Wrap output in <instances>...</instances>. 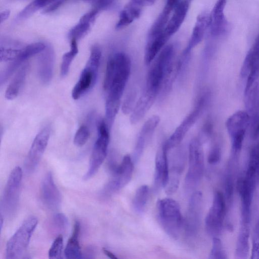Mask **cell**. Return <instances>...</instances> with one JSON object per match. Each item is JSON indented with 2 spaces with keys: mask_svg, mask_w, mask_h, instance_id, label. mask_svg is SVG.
I'll return each mask as SVG.
<instances>
[{
  "mask_svg": "<svg viewBox=\"0 0 259 259\" xmlns=\"http://www.w3.org/2000/svg\"><path fill=\"white\" fill-rule=\"evenodd\" d=\"M203 132L207 136H210L213 132V124L210 120H208L204 124Z\"/></svg>",
  "mask_w": 259,
  "mask_h": 259,
  "instance_id": "43",
  "label": "cell"
},
{
  "mask_svg": "<svg viewBox=\"0 0 259 259\" xmlns=\"http://www.w3.org/2000/svg\"><path fill=\"white\" fill-rule=\"evenodd\" d=\"M97 130L98 138L93 147L89 169L83 177L84 180L90 179L97 172L107 155L109 142L108 125L104 120H100Z\"/></svg>",
  "mask_w": 259,
  "mask_h": 259,
  "instance_id": "7",
  "label": "cell"
},
{
  "mask_svg": "<svg viewBox=\"0 0 259 259\" xmlns=\"http://www.w3.org/2000/svg\"><path fill=\"white\" fill-rule=\"evenodd\" d=\"M159 121L160 118L158 116L153 115L144 123L140 131L136 144L133 160L137 161L139 159Z\"/></svg>",
  "mask_w": 259,
  "mask_h": 259,
  "instance_id": "18",
  "label": "cell"
},
{
  "mask_svg": "<svg viewBox=\"0 0 259 259\" xmlns=\"http://www.w3.org/2000/svg\"><path fill=\"white\" fill-rule=\"evenodd\" d=\"M22 170L19 166L11 171L7 182L1 202V208L6 215L15 212L19 202Z\"/></svg>",
  "mask_w": 259,
  "mask_h": 259,
  "instance_id": "9",
  "label": "cell"
},
{
  "mask_svg": "<svg viewBox=\"0 0 259 259\" xmlns=\"http://www.w3.org/2000/svg\"><path fill=\"white\" fill-rule=\"evenodd\" d=\"M227 0H218L210 15L209 26L212 35L217 36L225 33L228 22L224 14Z\"/></svg>",
  "mask_w": 259,
  "mask_h": 259,
  "instance_id": "19",
  "label": "cell"
},
{
  "mask_svg": "<svg viewBox=\"0 0 259 259\" xmlns=\"http://www.w3.org/2000/svg\"><path fill=\"white\" fill-rule=\"evenodd\" d=\"M251 136L254 139H256L259 137V120L257 126Z\"/></svg>",
  "mask_w": 259,
  "mask_h": 259,
  "instance_id": "47",
  "label": "cell"
},
{
  "mask_svg": "<svg viewBox=\"0 0 259 259\" xmlns=\"http://www.w3.org/2000/svg\"><path fill=\"white\" fill-rule=\"evenodd\" d=\"M101 55L100 48L98 46H94L91 49L89 60L72 91L73 99L80 98L96 83Z\"/></svg>",
  "mask_w": 259,
  "mask_h": 259,
  "instance_id": "4",
  "label": "cell"
},
{
  "mask_svg": "<svg viewBox=\"0 0 259 259\" xmlns=\"http://www.w3.org/2000/svg\"><path fill=\"white\" fill-rule=\"evenodd\" d=\"M169 39L164 32L152 37H148L144 60L146 64H150L160 52Z\"/></svg>",
  "mask_w": 259,
  "mask_h": 259,
  "instance_id": "24",
  "label": "cell"
},
{
  "mask_svg": "<svg viewBox=\"0 0 259 259\" xmlns=\"http://www.w3.org/2000/svg\"><path fill=\"white\" fill-rule=\"evenodd\" d=\"M90 1H93L94 3L99 1H101V0H90ZM112 1H113V0H112Z\"/></svg>",
  "mask_w": 259,
  "mask_h": 259,
  "instance_id": "48",
  "label": "cell"
},
{
  "mask_svg": "<svg viewBox=\"0 0 259 259\" xmlns=\"http://www.w3.org/2000/svg\"><path fill=\"white\" fill-rule=\"evenodd\" d=\"M39 9L33 1L19 13L17 16L16 20L17 21L25 20L33 15Z\"/></svg>",
  "mask_w": 259,
  "mask_h": 259,
  "instance_id": "36",
  "label": "cell"
},
{
  "mask_svg": "<svg viewBox=\"0 0 259 259\" xmlns=\"http://www.w3.org/2000/svg\"><path fill=\"white\" fill-rule=\"evenodd\" d=\"M204 170V154L199 138L192 139L189 146V167L185 178V187L188 190L194 187L201 179Z\"/></svg>",
  "mask_w": 259,
  "mask_h": 259,
  "instance_id": "6",
  "label": "cell"
},
{
  "mask_svg": "<svg viewBox=\"0 0 259 259\" xmlns=\"http://www.w3.org/2000/svg\"><path fill=\"white\" fill-rule=\"evenodd\" d=\"M23 48L20 47L18 45H1L0 60L1 62L12 61L16 59L20 55Z\"/></svg>",
  "mask_w": 259,
  "mask_h": 259,
  "instance_id": "31",
  "label": "cell"
},
{
  "mask_svg": "<svg viewBox=\"0 0 259 259\" xmlns=\"http://www.w3.org/2000/svg\"><path fill=\"white\" fill-rule=\"evenodd\" d=\"M255 65H259V34L243 62L240 70L241 77H246L251 67Z\"/></svg>",
  "mask_w": 259,
  "mask_h": 259,
  "instance_id": "27",
  "label": "cell"
},
{
  "mask_svg": "<svg viewBox=\"0 0 259 259\" xmlns=\"http://www.w3.org/2000/svg\"><path fill=\"white\" fill-rule=\"evenodd\" d=\"M54 223L55 226L60 230H65L68 227V221L63 213H56L53 218Z\"/></svg>",
  "mask_w": 259,
  "mask_h": 259,
  "instance_id": "38",
  "label": "cell"
},
{
  "mask_svg": "<svg viewBox=\"0 0 259 259\" xmlns=\"http://www.w3.org/2000/svg\"><path fill=\"white\" fill-rule=\"evenodd\" d=\"M28 68L29 65L25 64L18 70L6 91L5 97L6 99L13 100L17 97L24 83Z\"/></svg>",
  "mask_w": 259,
  "mask_h": 259,
  "instance_id": "25",
  "label": "cell"
},
{
  "mask_svg": "<svg viewBox=\"0 0 259 259\" xmlns=\"http://www.w3.org/2000/svg\"><path fill=\"white\" fill-rule=\"evenodd\" d=\"M225 210L226 205L223 195L221 192H217L205 219L206 229L210 234H216L221 229Z\"/></svg>",
  "mask_w": 259,
  "mask_h": 259,
  "instance_id": "13",
  "label": "cell"
},
{
  "mask_svg": "<svg viewBox=\"0 0 259 259\" xmlns=\"http://www.w3.org/2000/svg\"><path fill=\"white\" fill-rule=\"evenodd\" d=\"M80 230V223L76 221L74 226L72 234L69 238L65 249V255L67 258L77 259L82 257L78 241Z\"/></svg>",
  "mask_w": 259,
  "mask_h": 259,
  "instance_id": "26",
  "label": "cell"
},
{
  "mask_svg": "<svg viewBox=\"0 0 259 259\" xmlns=\"http://www.w3.org/2000/svg\"><path fill=\"white\" fill-rule=\"evenodd\" d=\"M90 137V131L87 126H80L77 130L74 138V144L78 147L84 145Z\"/></svg>",
  "mask_w": 259,
  "mask_h": 259,
  "instance_id": "35",
  "label": "cell"
},
{
  "mask_svg": "<svg viewBox=\"0 0 259 259\" xmlns=\"http://www.w3.org/2000/svg\"><path fill=\"white\" fill-rule=\"evenodd\" d=\"M220 240L217 238H214L213 241L212 248L210 253V258H221L222 248Z\"/></svg>",
  "mask_w": 259,
  "mask_h": 259,
  "instance_id": "40",
  "label": "cell"
},
{
  "mask_svg": "<svg viewBox=\"0 0 259 259\" xmlns=\"http://www.w3.org/2000/svg\"><path fill=\"white\" fill-rule=\"evenodd\" d=\"M50 135V128L46 127L35 137L24 163L27 172H32L38 165L48 145Z\"/></svg>",
  "mask_w": 259,
  "mask_h": 259,
  "instance_id": "12",
  "label": "cell"
},
{
  "mask_svg": "<svg viewBox=\"0 0 259 259\" xmlns=\"http://www.w3.org/2000/svg\"><path fill=\"white\" fill-rule=\"evenodd\" d=\"M134 170V163L131 157L126 155L121 162L112 169V177L102 191L106 197L110 196L124 187L131 180Z\"/></svg>",
  "mask_w": 259,
  "mask_h": 259,
  "instance_id": "11",
  "label": "cell"
},
{
  "mask_svg": "<svg viewBox=\"0 0 259 259\" xmlns=\"http://www.w3.org/2000/svg\"><path fill=\"white\" fill-rule=\"evenodd\" d=\"M246 111L250 117V131L252 135L259 120V79L244 94Z\"/></svg>",
  "mask_w": 259,
  "mask_h": 259,
  "instance_id": "16",
  "label": "cell"
},
{
  "mask_svg": "<svg viewBox=\"0 0 259 259\" xmlns=\"http://www.w3.org/2000/svg\"><path fill=\"white\" fill-rule=\"evenodd\" d=\"M57 0H34L39 9L48 6Z\"/></svg>",
  "mask_w": 259,
  "mask_h": 259,
  "instance_id": "44",
  "label": "cell"
},
{
  "mask_svg": "<svg viewBox=\"0 0 259 259\" xmlns=\"http://www.w3.org/2000/svg\"><path fill=\"white\" fill-rule=\"evenodd\" d=\"M158 219L165 232L171 238H179L183 224L180 205L171 198L160 199L157 203Z\"/></svg>",
  "mask_w": 259,
  "mask_h": 259,
  "instance_id": "3",
  "label": "cell"
},
{
  "mask_svg": "<svg viewBox=\"0 0 259 259\" xmlns=\"http://www.w3.org/2000/svg\"><path fill=\"white\" fill-rule=\"evenodd\" d=\"M78 52L76 40H71L70 51L65 53L62 57L60 68V74L62 77H65L68 74L71 64Z\"/></svg>",
  "mask_w": 259,
  "mask_h": 259,
  "instance_id": "30",
  "label": "cell"
},
{
  "mask_svg": "<svg viewBox=\"0 0 259 259\" xmlns=\"http://www.w3.org/2000/svg\"><path fill=\"white\" fill-rule=\"evenodd\" d=\"M54 54L51 48H46L40 55L37 65V72L40 81L48 84L52 80L54 64Z\"/></svg>",
  "mask_w": 259,
  "mask_h": 259,
  "instance_id": "20",
  "label": "cell"
},
{
  "mask_svg": "<svg viewBox=\"0 0 259 259\" xmlns=\"http://www.w3.org/2000/svg\"><path fill=\"white\" fill-rule=\"evenodd\" d=\"M131 69V60L124 53H117L109 58L103 83L104 89L108 93L107 100L120 102Z\"/></svg>",
  "mask_w": 259,
  "mask_h": 259,
  "instance_id": "1",
  "label": "cell"
},
{
  "mask_svg": "<svg viewBox=\"0 0 259 259\" xmlns=\"http://www.w3.org/2000/svg\"><path fill=\"white\" fill-rule=\"evenodd\" d=\"M66 0H57L49 5L44 10L45 13L53 12L62 5Z\"/></svg>",
  "mask_w": 259,
  "mask_h": 259,
  "instance_id": "41",
  "label": "cell"
},
{
  "mask_svg": "<svg viewBox=\"0 0 259 259\" xmlns=\"http://www.w3.org/2000/svg\"><path fill=\"white\" fill-rule=\"evenodd\" d=\"M191 0H181L173 11L164 29L165 34L169 38L181 27L187 14Z\"/></svg>",
  "mask_w": 259,
  "mask_h": 259,
  "instance_id": "21",
  "label": "cell"
},
{
  "mask_svg": "<svg viewBox=\"0 0 259 259\" xmlns=\"http://www.w3.org/2000/svg\"><path fill=\"white\" fill-rule=\"evenodd\" d=\"M135 96V94L131 93L128 95V96H127L126 98L124 100L122 106V110L123 112L125 114H128L132 112L133 111L135 107L134 104H135L134 103L136 98Z\"/></svg>",
  "mask_w": 259,
  "mask_h": 259,
  "instance_id": "39",
  "label": "cell"
},
{
  "mask_svg": "<svg viewBox=\"0 0 259 259\" xmlns=\"http://www.w3.org/2000/svg\"><path fill=\"white\" fill-rule=\"evenodd\" d=\"M221 157V148L218 144H214L209 150L208 155V162L213 164L218 163Z\"/></svg>",
  "mask_w": 259,
  "mask_h": 259,
  "instance_id": "37",
  "label": "cell"
},
{
  "mask_svg": "<svg viewBox=\"0 0 259 259\" xmlns=\"http://www.w3.org/2000/svg\"><path fill=\"white\" fill-rule=\"evenodd\" d=\"M41 196L43 202L49 209L56 210L59 207L61 202V194L50 172L47 174L42 181Z\"/></svg>",
  "mask_w": 259,
  "mask_h": 259,
  "instance_id": "15",
  "label": "cell"
},
{
  "mask_svg": "<svg viewBox=\"0 0 259 259\" xmlns=\"http://www.w3.org/2000/svg\"><path fill=\"white\" fill-rule=\"evenodd\" d=\"M209 95L208 92H204L201 95L193 110L184 118L169 138L165 142L168 151L178 146L183 141L188 132L202 114L207 104Z\"/></svg>",
  "mask_w": 259,
  "mask_h": 259,
  "instance_id": "8",
  "label": "cell"
},
{
  "mask_svg": "<svg viewBox=\"0 0 259 259\" xmlns=\"http://www.w3.org/2000/svg\"><path fill=\"white\" fill-rule=\"evenodd\" d=\"M174 55V48L171 45L161 50L148 73L145 90L158 94L164 81L171 75Z\"/></svg>",
  "mask_w": 259,
  "mask_h": 259,
  "instance_id": "2",
  "label": "cell"
},
{
  "mask_svg": "<svg viewBox=\"0 0 259 259\" xmlns=\"http://www.w3.org/2000/svg\"><path fill=\"white\" fill-rule=\"evenodd\" d=\"M156 0H131L130 2L141 8L150 6L155 3Z\"/></svg>",
  "mask_w": 259,
  "mask_h": 259,
  "instance_id": "42",
  "label": "cell"
},
{
  "mask_svg": "<svg viewBox=\"0 0 259 259\" xmlns=\"http://www.w3.org/2000/svg\"><path fill=\"white\" fill-rule=\"evenodd\" d=\"M157 94L145 90L132 111L130 122L136 124L145 115L154 103Z\"/></svg>",
  "mask_w": 259,
  "mask_h": 259,
  "instance_id": "23",
  "label": "cell"
},
{
  "mask_svg": "<svg viewBox=\"0 0 259 259\" xmlns=\"http://www.w3.org/2000/svg\"><path fill=\"white\" fill-rule=\"evenodd\" d=\"M10 11L9 10H5L2 12L0 14L1 23L5 21L10 16Z\"/></svg>",
  "mask_w": 259,
  "mask_h": 259,
  "instance_id": "45",
  "label": "cell"
},
{
  "mask_svg": "<svg viewBox=\"0 0 259 259\" xmlns=\"http://www.w3.org/2000/svg\"><path fill=\"white\" fill-rule=\"evenodd\" d=\"M103 251L104 254H105L109 258H112V259H116V258H117V257L115 256V255H114V254H113L110 251H109V250H107V249H106L105 248H103Z\"/></svg>",
  "mask_w": 259,
  "mask_h": 259,
  "instance_id": "46",
  "label": "cell"
},
{
  "mask_svg": "<svg viewBox=\"0 0 259 259\" xmlns=\"http://www.w3.org/2000/svg\"><path fill=\"white\" fill-rule=\"evenodd\" d=\"M210 15L206 13L200 14L197 18L188 44L184 52V55H188L191 50L202 40L205 31L209 26Z\"/></svg>",
  "mask_w": 259,
  "mask_h": 259,
  "instance_id": "22",
  "label": "cell"
},
{
  "mask_svg": "<svg viewBox=\"0 0 259 259\" xmlns=\"http://www.w3.org/2000/svg\"><path fill=\"white\" fill-rule=\"evenodd\" d=\"M259 170V143L251 149L248 165V173L255 176Z\"/></svg>",
  "mask_w": 259,
  "mask_h": 259,
  "instance_id": "33",
  "label": "cell"
},
{
  "mask_svg": "<svg viewBox=\"0 0 259 259\" xmlns=\"http://www.w3.org/2000/svg\"><path fill=\"white\" fill-rule=\"evenodd\" d=\"M149 188L147 185H142L137 190L133 201L134 210L138 213L144 212L148 200Z\"/></svg>",
  "mask_w": 259,
  "mask_h": 259,
  "instance_id": "29",
  "label": "cell"
},
{
  "mask_svg": "<svg viewBox=\"0 0 259 259\" xmlns=\"http://www.w3.org/2000/svg\"><path fill=\"white\" fill-rule=\"evenodd\" d=\"M92 24L79 20L68 33V37L71 40H77L84 37L89 31Z\"/></svg>",
  "mask_w": 259,
  "mask_h": 259,
  "instance_id": "32",
  "label": "cell"
},
{
  "mask_svg": "<svg viewBox=\"0 0 259 259\" xmlns=\"http://www.w3.org/2000/svg\"><path fill=\"white\" fill-rule=\"evenodd\" d=\"M63 246V238L59 235L53 242L49 251V257L50 259H60L62 257Z\"/></svg>",
  "mask_w": 259,
  "mask_h": 259,
  "instance_id": "34",
  "label": "cell"
},
{
  "mask_svg": "<svg viewBox=\"0 0 259 259\" xmlns=\"http://www.w3.org/2000/svg\"><path fill=\"white\" fill-rule=\"evenodd\" d=\"M226 127L231 138L232 146L235 152L242 148L244 137L250 126V117L245 110H239L234 113L227 119Z\"/></svg>",
  "mask_w": 259,
  "mask_h": 259,
  "instance_id": "10",
  "label": "cell"
},
{
  "mask_svg": "<svg viewBox=\"0 0 259 259\" xmlns=\"http://www.w3.org/2000/svg\"><path fill=\"white\" fill-rule=\"evenodd\" d=\"M168 151L165 142L158 150L155 157L154 174L155 186L165 187L169 178V169L167 158Z\"/></svg>",
  "mask_w": 259,
  "mask_h": 259,
  "instance_id": "17",
  "label": "cell"
},
{
  "mask_svg": "<svg viewBox=\"0 0 259 259\" xmlns=\"http://www.w3.org/2000/svg\"><path fill=\"white\" fill-rule=\"evenodd\" d=\"M141 7L130 2L121 12L116 25L117 29H121L138 18L141 13Z\"/></svg>",
  "mask_w": 259,
  "mask_h": 259,
  "instance_id": "28",
  "label": "cell"
},
{
  "mask_svg": "<svg viewBox=\"0 0 259 259\" xmlns=\"http://www.w3.org/2000/svg\"><path fill=\"white\" fill-rule=\"evenodd\" d=\"M37 224V219L32 216L23 223L7 243L6 258L17 259L21 257L27 248Z\"/></svg>",
  "mask_w": 259,
  "mask_h": 259,
  "instance_id": "5",
  "label": "cell"
},
{
  "mask_svg": "<svg viewBox=\"0 0 259 259\" xmlns=\"http://www.w3.org/2000/svg\"><path fill=\"white\" fill-rule=\"evenodd\" d=\"M202 195L200 192H195L192 195L188 204L185 221L186 235L194 237L197 233L200 221Z\"/></svg>",
  "mask_w": 259,
  "mask_h": 259,
  "instance_id": "14",
  "label": "cell"
}]
</instances>
